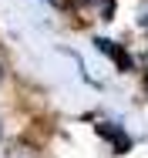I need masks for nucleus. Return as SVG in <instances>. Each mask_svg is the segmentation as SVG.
<instances>
[{
	"label": "nucleus",
	"instance_id": "obj_1",
	"mask_svg": "<svg viewBox=\"0 0 148 158\" xmlns=\"http://www.w3.org/2000/svg\"><path fill=\"white\" fill-rule=\"evenodd\" d=\"M98 135H101V138H108V141L115 145V152H118V155H121V152H128V145H131V138H128L118 125H111V121L98 125Z\"/></svg>",
	"mask_w": 148,
	"mask_h": 158
},
{
	"label": "nucleus",
	"instance_id": "obj_4",
	"mask_svg": "<svg viewBox=\"0 0 148 158\" xmlns=\"http://www.w3.org/2000/svg\"><path fill=\"white\" fill-rule=\"evenodd\" d=\"M0 138H3V125H0Z\"/></svg>",
	"mask_w": 148,
	"mask_h": 158
},
{
	"label": "nucleus",
	"instance_id": "obj_3",
	"mask_svg": "<svg viewBox=\"0 0 148 158\" xmlns=\"http://www.w3.org/2000/svg\"><path fill=\"white\" fill-rule=\"evenodd\" d=\"M0 81H3V64H0Z\"/></svg>",
	"mask_w": 148,
	"mask_h": 158
},
{
	"label": "nucleus",
	"instance_id": "obj_2",
	"mask_svg": "<svg viewBox=\"0 0 148 158\" xmlns=\"http://www.w3.org/2000/svg\"><path fill=\"white\" fill-rule=\"evenodd\" d=\"M94 47H98L101 54L115 57V61H118V67H128V57H125V54H121L118 47H115V40H104V37H94Z\"/></svg>",
	"mask_w": 148,
	"mask_h": 158
}]
</instances>
